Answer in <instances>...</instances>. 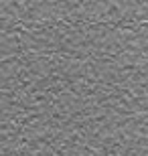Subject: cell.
<instances>
[{"label":"cell","instance_id":"cell-1","mask_svg":"<svg viewBox=\"0 0 148 156\" xmlns=\"http://www.w3.org/2000/svg\"><path fill=\"white\" fill-rule=\"evenodd\" d=\"M34 0H0V156L116 150V104L146 108V0H77L34 89L29 87Z\"/></svg>","mask_w":148,"mask_h":156}]
</instances>
